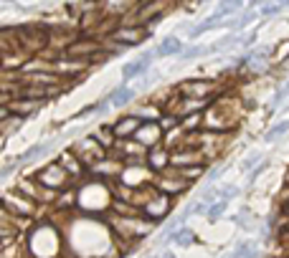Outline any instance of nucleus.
<instances>
[{
    "instance_id": "2eb2a0df",
    "label": "nucleus",
    "mask_w": 289,
    "mask_h": 258,
    "mask_svg": "<svg viewBox=\"0 0 289 258\" xmlns=\"http://www.w3.org/2000/svg\"><path fill=\"white\" fill-rule=\"evenodd\" d=\"M213 53V48H210V46H208V48H203V46H190V48H185V51H183V58H195V56H210Z\"/></svg>"
},
{
    "instance_id": "0eeeda50",
    "label": "nucleus",
    "mask_w": 289,
    "mask_h": 258,
    "mask_svg": "<svg viewBox=\"0 0 289 258\" xmlns=\"http://www.w3.org/2000/svg\"><path fill=\"white\" fill-rule=\"evenodd\" d=\"M142 124H145V121H140V119H137V117H127V119H119V124H114L112 129H114V134L119 137H127V134H132L134 129L137 132H140L142 129Z\"/></svg>"
},
{
    "instance_id": "f03ea898",
    "label": "nucleus",
    "mask_w": 289,
    "mask_h": 258,
    "mask_svg": "<svg viewBox=\"0 0 289 258\" xmlns=\"http://www.w3.org/2000/svg\"><path fill=\"white\" fill-rule=\"evenodd\" d=\"M152 56H155L152 51H145V53H142L140 58H137V61L127 64L125 69H122V79H125V81H132L134 76H142V73L150 69V61H152ZM125 81H122V84H125Z\"/></svg>"
},
{
    "instance_id": "423d86ee",
    "label": "nucleus",
    "mask_w": 289,
    "mask_h": 258,
    "mask_svg": "<svg viewBox=\"0 0 289 258\" xmlns=\"http://www.w3.org/2000/svg\"><path fill=\"white\" fill-rule=\"evenodd\" d=\"M51 149V144H33V147H28L26 152H23V155H18V157H15V167H21V164H28L30 160H36V157H41V155H46V152H49Z\"/></svg>"
},
{
    "instance_id": "20e7f679",
    "label": "nucleus",
    "mask_w": 289,
    "mask_h": 258,
    "mask_svg": "<svg viewBox=\"0 0 289 258\" xmlns=\"http://www.w3.org/2000/svg\"><path fill=\"white\" fill-rule=\"evenodd\" d=\"M69 56H81L84 61H94L99 53V43H86V41H74L66 48Z\"/></svg>"
},
{
    "instance_id": "f3484780",
    "label": "nucleus",
    "mask_w": 289,
    "mask_h": 258,
    "mask_svg": "<svg viewBox=\"0 0 289 258\" xmlns=\"http://www.w3.org/2000/svg\"><path fill=\"white\" fill-rule=\"evenodd\" d=\"M226 200H216V203H210V208H208V212H206V215L210 218V220H216V218H221L223 215V210H226Z\"/></svg>"
},
{
    "instance_id": "9d476101",
    "label": "nucleus",
    "mask_w": 289,
    "mask_h": 258,
    "mask_svg": "<svg viewBox=\"0 0 289 258\" xmlns=\"http://www.w3.org/2000/svg\"><path fill=\"white\" fill-rule=\"evenodd\" d=\"M147 162H150V167L152 170H162V167L170 162V155H167V152L158 144V147H152L150 149V155H147Z\"/></svg>"
},
{
    "instance_id": "412c9836",
    "label": "nucleus",
    "mask_w": 289,
    "mask_h": 258,
    "mask_svg": "<svg viewBox=\"0 0 289 258\" xmlns=\"http://www.w3.org/2000/svg\"><path fill=\"white\" fill-rule=\"evenodd\" d=\"M259 160H262V155H251L249 160H243V164H241V170H243V172H249V170H251V167H254V164H256Z\"/></svg>"
},
{
    "instance_id": "39448f33",
    "label": "nucleus",
    "mask_w": 289,
    "mask_h": 258,
    "mask_svg": "<svg viewBox=\"0 0 289 258\" xmlns=\"http://www.w3.org/2000/svg\"><path fill=\"white\" fill-rule=\"evenodd\" d=\"M155 53H158V56H175V53H183V41H180L178 36H167V38L160 41V46H158Z\"/></svg>"
},
{
    "instance_id": "4be33fe9",
    "label": "nucleus",
    "mask_w": 289,
    "mask_h": 258,
    "mask_svg": "<svg viewBox=\"0 0 289 258\" xmlns=\"http://www.w3.org/2000/svg\"><path fill=\"white\" fill-rule=\"evenodd\" d=\"M282 10V5H266V8H262V10H259V13H262L264 15V18H269V15H277Z\"/></svg>"
},
{
    "instance_id": "9b49d317",
    "label": "nucleus",
    "mask_w": 289,
    "mask_h": 258,
    "mask_svg": "<svg viewBox=\"0 0 289 258\" xmlns=\"http://www.w3.org/2000/svg\"><path fill=\"white\" fill-rule=\"evenodd\" d=\"M134 99V91L132 89H127L125 84L122 86H117L112 94H109V101H112V106H127L130 101Z\"/></svg>"
},
{
    "instance_id": "f257e3e1",
    "label": "nucleus",
    "mask_w": 289,
    "mask_h": 258,
    "mask_svg": "<svg viewBox=\"0 0 289 258\" xmlns=\"http://www.w3.org/2000/svg\"><path fill=\"white\" fill-rule=\"evenodd\" d=\"M66 167L61 164V162H53V164H49L46 170H41L38 172V182L41 185H46V188H64L66 185Z\"/></svg>"
},
{
    "instance_id": "ddd939ff",
    "label": "nucleus",
    "mask_w": 289,
    "mask_h": 258,
    "mask_svg": "<svg viewBox=\"0 0 289 258\" xmlns=\"http://www.w3.org/2000/svg\"><path fill=\"white\" fill-rule=\"evenodd\" d=\"M170 240L178 243V246H190V243H195V233L190 231V228L183 225V228H178V231L170 235Z\"/></svg>"
},
{
    "instance_id": "6e6552de",
    "label": "nucleus",
    "mask_w": 289,
    "mask_h": 258,
    "mask_svg": "<svg viewBox=\"0 0 289 258\" xmlns=\"http://www.w3.org/2000/svg\"><path fill=\"white\" fill-rule=\"evenodd\" d=\"M158 13H165V5L162 3H155V5H140L137 8V15H140L142 23H158Z\"/></svg>"
},
{
    "instance_id": "f8f14e48",
    "label": "nucleus",
    "mask_w": 289,
    "mask_h": 258,
    "mask_svg": "<svg viewBox=\"0 0 289 258\" xmlns=\"http://www.w3.org/2000/svg\"><path fill=\"white\" fill-rule=\"evenodd\" d=\"M218 25H223V21H221V15H216V13H213V15H208L206 21H201V23H198V25L190 30V36H193V38H198L201 33H208L210 28H218Z\"/></svg>"
},
{
    "instance_id": "7ed1b4c3",
    "label": "nucleus",
    "mask_w": 289,
    "mask_h": 258,
    "mask_svg": "<svg viewBox=\"0 0 289 258\" xmlns=\"http://www.w3.org/2000/svg\"><path fill=\"white\" fill-rule=\"evenodd\" d=\"M147 36H150V30L142 28V25H122L114 33V38H125V48L142 43V38H147Z\"/></svg>"
},
{
    "instance_id": "6ab92c4d",
    "label": "nucleus",
    "mask_w": 289,
    "mask_h": 258,
    "mask_svg": "<svg viewBox=\"0 0 289 258\" xmlns=\"http://www.w3.org/2000/svg\"><path fill=\"white\" fill-rule=\"evenodd\" d=\"M287 96H289V81H287L284 86H279V89H277V94H274V101H271V106L277 109V106L282 104V99H287Z\"/></svg>"
},
{
    "instance_id": "a211bd4d",
    "label": "nucleus",
    "mask_w": 289,
    "mask_h": 258,
    "mask_svg": "<svg viewBox=\"0 0 289 258\" xmlns=\"http://www.w3.org/2000/svg\"><path fill=\"white\" fill-rule=\"evenodd\" d=\"M234 256H236V258H256V251L251 248L249 240H243V243H238V248H236Z\"/></svg>"
},
{
    "instance_id": "5701e85b",
    "label": "nucleus",
    "mask_w": 289,
    "mask_h": 258,
    "mask_svg": "<svg viewBox=\"0 0 289 258\" xmlns=\"http://www.w3.org/2000/svg\"><path fill=\"white\" fill-rule=\"evenodd\" d=\"M160 258H175V253H170V251H165V253H162Z\"/></svg>"
},
{
    "instance_id": "aec40b11",
    "label": "nucleus",
    "mask_w": 289,
    "mask_h": 258,
    "mask_svg": "<svg viewBox=\"0 0 289 258\" xmlns=\"http://www.w3.org/2000/svg\"><path fill=\"white\" fill-rule=\"evenodd\" d=\"M236 195H238V188L231 185V188H226V190L218 192V200H226V203H228V200H231V197H236Z\"/></svg>"
},
{
    "instance_id": "4468645a",
    "label": "nucleus",
    "mask_w": 289,
    "mask_h": 258,
    "mask_svg": "<svg viewBox=\"0 0 289 258\" xmlns=\"http://www.w3.org/2000/svg\"><path fill=\"white\" fill-rule=\"evenodd\" d=\"M289 132V119L279 121V124H274L266 134H264V142H274V140H279V137H284Z\"/></svg>"
},
{
    "instance_id": "b1692460",
    "label": "nucleus",
    "mask_w": 289,
    "mask_h": 258,
    "mask_svg": "<svg viewBox=\"0 0 289 258\" xmlns=\"http://www.w3.org/2000/svg\"><path fill=\"white\" fill-rule=\"evenodd\" d=\"M226 258H236V256H234V253H231V256H226Z\"/></svg>"
},
{
    "instance_id": "1a4fd4ad",
    "label": "nucleus",
    "mask_w": 289,
    "mask_h": 258,
    "mask_svg": "<svg viewBox=\"0 0 289 258\" xmlns=\"http://www.w3.org/2000/svg\"><path fill=\"white\" fill-rule=\"evenodd\" d=\"M256 10H246V13H241V15H236V18H231V21H226V28H231L234 33H238V30H243L251 21H256Z\"/></svg>"
},
{
    "instance_id": "dca6fc26",
    "label": "nucleus",
    "mask_w": 289,
    "mask_h": 258,
    "mask_svg": "<svg viewBox=\"0 0 289 258\" xmlns=\"http://www.w3.org/2000/svg\"><path fill=\"white\" fill-rule=\"evenodd\" d=\"M243 8V3H221L218 8H216V15H221V18H226V15H234L236 10H241Z\"/></svg>"
}]
</instances>
